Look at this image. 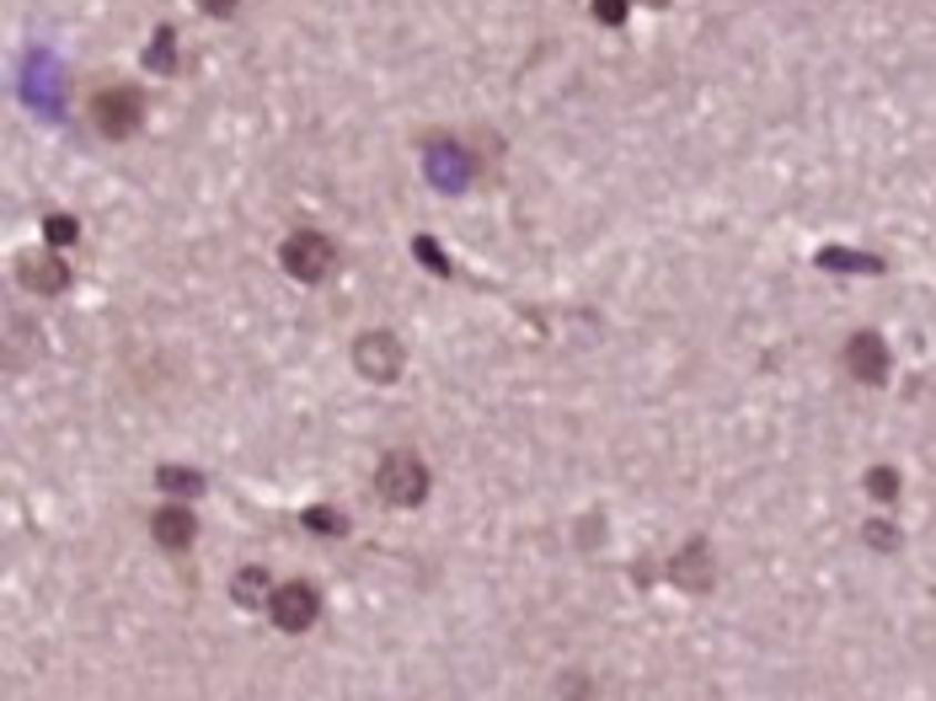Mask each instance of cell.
I'll return each mask as SVG.
<instances>
[{
  "label": "cell",
  "instance_id": "1",
  "mask_svg": "<svg viewBox=\"0 0 936 701\" xmlns=\"http://www.w3.org/2000/svg\"><path fill=\"white\" fill-rule=\"evenodd\" d=\"M375 488H380V498L396 504V509H418L428 498V488H434V477H428L424 456L391 450V456H380V466H375Z\"/></svg>",
  "mask_w": 936,
  "mask_h": 701
},
{
  "label": "cell",
  "instance_id": "2",
  "mask_svg": "<svg viewBox=\"0 0 936 701\" xmlns=\"http://www.w3.org/2000/svg\"><path fill=\"white\" fill-rule=\"evenodd\" d=\"M91 123L108 134V140H129L145 129V92L140 87H108V92L91 96Z\"/></svg>",
  "mask_w": 936,
  "mask_h": 701
},
{
  "label": "cell",
  "instance_id": "3",
  "mask_svg": "<svg viewBox=\"0 0 936 701\" xmlns=\"http://www.w3.org/2000/svg\"><path fill=\"white\" fill-rule=\"evenodd\" d=\"M278 263H284V274L301 278V284H322V278L333 274L337 246L327 242L322 231H295V236H284V246H278Z\"/></svg>",
  "mask_w": 936,
  "mask_h": 701
},
{
  "label": "cell",
  "instance_id": "4",
  "mask_svg": "<svg viewBox=\"0 0 936 701\" xmlns=\"http://www.w3.org/2000/svg\"><path fill=\"white\" fill-rule=\"evenodd\" d=\"M22 96L43 119H60L64 113V75H60V60L49 49H32L28 54V70H22Z\"/></svg>",
  "mask_w": 936,
  "mask_h": 701
},
{
  "label": "cell",
  "instance_id": "5",
  "mask_svg": "<svg viewBox=\"0 0 936 701\" xmlns=\"http://www.w3.org/2000/svg\"><path fill=\"white\" fill-rule=\"evenodd\" d=\"M424 172H428V183L439 187V193H466V183H471V155H466L460 140L434 134V140L424 145Z\"/></svg>",
  "mask_w": 936,
  "mask_h": 701
},
{
  "label": "cell",
  "instance_id": "6",
  "mask_svg": "<svg viewBox=\"0 0 936 701\" xmlns=\"http://www.w3.org/2000/svg\"><path fill=\"white\" fill-rule=\"evenodd\" d=\"M268 616L278 632H311L316 627V616H322V595H316V583H278L268 600Z\"/></svg>",
  "mask_w": 936,
  "mask_h": 701
},
{
  "label": "cell",
  "instance_id": "7",
  "mask_svg": "<svg viewBox=\"0 0 936 701\" xmlns=\"http://www.w3.org/2000/svg\"><path fill=\"white\" fill-rule=\"evenodd\" d=\"M407 365V354H401V343L396 333H364L354 343V369H359L364 380H375V386H391L396 375Z\"/></svg>",
  "mask_w": 936,
  "mask_h": 701
},
{
  "label": "cell",
  "instance_id": "8",
  "mask_svg": "<svg viewBox=\"0 0 936 701\" xmlns=\"http://www.w3.org/2000/svg\"><path fill=\"white\" fill-rule=\"evenodd\" d=\"M846 369L862 380V386H883V380H888V369H894L888 343H883L877 333H856L846 343Z\"/></svg>",
  "mask_w": 936,
  "mask_h": 701
},
{
  "label": "cell",
  "instance_id": "9",
  "mask_svg": "<svg viewBox=\"0 0 936 701\" xmlns=\"http://www.w3.org/2000/svg\"><path fill=\"white\" fill-rule=\"evenodd\" d=\"M17 278L28 284L32 295H64L70 289V263L54 257V252H32V257H22Z\"/></svg>",
  "mask_w": 936,
  "mask_h": 701
},
{
  "label": "cell",
  "instance_id": "10",
  "mask_svg": "<svg viewBox=\"0 0 936 701\" xmlns=\"http://www.w3.org/2000/svg\"><path fill=\"white\" fill-rule=\"evenodd\" d=\"M151 536L166 551H187V547H193V536H199V515H193V509H182V504H166V509H155Z\"/></svg>",
  "mask_w": 936,
  "mask_h": 701
},
{
  "label": "cell",
  "instance_id": "11",
  "mask_svg": "<svg viewBox=\"0 0 936 701\" xmlns=\"http://www.w3.org/2000/svg\"><path fill=\"white\" fill-rule=\"evenodd\" d=\"M669 579L680 583V589H691V595H706V589H712V557H706V541H691V547L680 551V557L669 562Z\"/></svg>",
  "mask_w": 936,
  "mask_h": 701
},
{
  "label": "cell",
  "instance_id": "12",
  "mask_svg": "<svg viewBox=\"0 0 936 701\" xmlns=\"http://www.w3.org/2000/svg\"><path fill=\"white\" fill-rule=\"evenodd\" d=\"M273 589H278V583L268 579V568H242V573L231 579V600H236V606H268Z\"/></svg>",
  "mask_w": 936,
  "mask_h": 701
},
{
  "label": "cell",
  "instance_id": "13",
  "mask_svg": "<svg viewBox=\"0 0 936 701\" xmlns=\"http://www.w3.org/2000/svg\"><path fill=\"white\" fill-rule=\"evenodd\" d=\"M818 268H835V274H883V263H877L873 252H846V246H824V252H818L814 257Z\"/></svg>",
  "mask_w": 936,
  "mask_h": 701
},
{
  "label": "cell",
  "instance_id": "14",
  "mask_svg": "<svg viewBox=\"0 0 936 701\" xmlns=\"http://www.w3.org/2000/svg\"><path fill=\"white\" fill-rule=\"evenodd\" d=\"M145 70H151V75H172V70H177V32L172 28H155L151 49H145Z\"/></svg>",
  "mask_w": 936,
  "mask_h": 701
},
{
  "label": "cell",
  "instance_id": "15",
  "mask_svg": "<svg viewBox=\"0 0 936 701\" xmlns=\"http://www.w3.org/2000/svg\"><path fill=\"white\" fill-rule=\"evenodd\" d=\"M155 482H161V492H182V498L204 492V477H199L193 466H161V471H155Z\"/></svg>",
  "mask_w": 936,
  "mask_h": 701
},
{
  "label": "cell",
  "instance_id": "16",
  "mask_svg": "<svg viewBox=\"0 0 936 701\" xmlns=\"http://www.w3.org/2000/svg\"><path fill=\"white\" fill-rule=\"evenodd\" d=\"M301 519H305V530H316V536H343L348 530V515L333 509V504H311Z\"/></svg>",
  "mask_w": 936,
  "mask_h": 701
},
{
  "label": "cell",
  "instance_id": "17",
  "mask_svg": "<svg viewBox=\"0 0 936 701\" xmlns=\"http://www.w3.org/2000/svg\"><path fill=\"white\" fill-rule=\"evenodd\" d=\"M867 492H873L877 504H894V498H899V471H894V466H873V471H867Z\"/></svg>",
  "mask_w": 936,
  "mask_h": 701
},
{
  "label": "cell",
  "instance_id": "18",
  "mask_svg": "<svg viewBox=\"0 0 936 701\" xmlns=\"http://www.w3.org/2000/svg\"><path fill=\"white\" fill-rule=\"evenodd\" d=\"M413 252H418V263H428V268H434L439 278H450V257H445V246L434 242V236H418V242H413Z\"/></svg>",
  "mask_w": 936,
  "mask_h": 701
},
{
  "label": "cell",
  "instance_id": "19",
  "mask_svg": "<svg viewBox=\"0 0 936 701\" xmlns=\"http://www.w3.org/2000/svg\"><path fill=\"white\" fill-rule=\"evenodd\" d=\"M867 547H873V551H894V547H899V530H894V525H883V519H873V525H867Z\"/></svg>",
  "mask_w": 936,
  "mask_h": 701
},
{
  "label": "cell",
  "instance_id": "20",
  "mask_svg": "<svg viewBox=\"0 0 936 701\" xmlns=\"http://www.w3.org/2000/svg\"><path fill=\"white\" fill-rule=\"evenodd\" d=\"M594 22L621 28V22H627V0H594Z\"/></svg>",
  "mask_w": 936,
  "mask_h": 701
},
{
  "label": "cell",
  "instance_id": "21",
  "mask_svg": "<svg viewBox=\"0 0 936 701\" xmlns=\"http://www.w3.org/2000/svg\"><path fill=\"white\" fill-rule=\"evenodd\" d=\"M75 236H81V225H75V220H64V214L49 220V242H54V246H70Z\"/></svg>",
  "mask_w": 936,
  "mask_h": 701
},
{
  "label": "cell",
  "instance_id": "22",
  "mask_svg": "<svg viewBox=\"0 0 936 701\" xmlns=\"http://www.w3.org/2000/svg\"><path fill=\"white\" fill-rule=\"evenodd\" d=\"M236 6L242 0H199V11H210V17H236Z\"/></svg>",
  "mask_w": 936,
  "mask_h": 701
},
{
  "label": "cell",
  "instance_id": "23",
  "mask_svg": "<svg viewBox=\"0 0 936 701\" xmlns=\"http://www.w3.org/2000/svg\"><path fill=\"white\" fill-rule=\"evenodd\" d=\"M642 6H669V0H642Z\"/></svg>",
  "mask_w": 936,
  "mask_h": 701
}]
</instances>
